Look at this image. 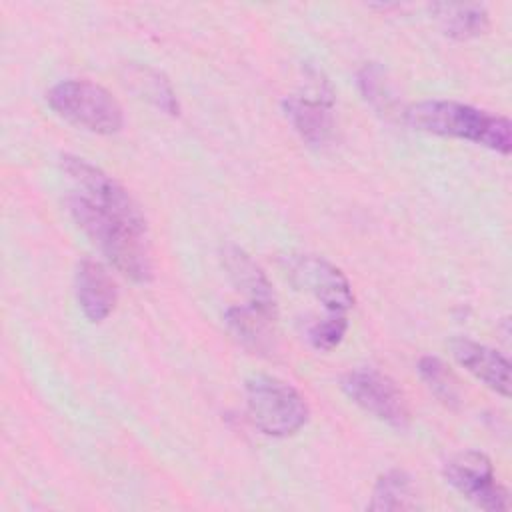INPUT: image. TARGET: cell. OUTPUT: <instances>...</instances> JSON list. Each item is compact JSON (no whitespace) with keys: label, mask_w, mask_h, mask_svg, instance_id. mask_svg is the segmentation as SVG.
Segmentation results:
<instances>
[{"label":"cell","mask_w":512,"mask_h":512,"mask_svg":"<svg viewBox=\"0 0 512 512\" xmlns=\"http://www.w3.org/2000/svg\"><path fill=\"white\" fill-rule=\"evenodd\" d=\"M370 510H412L418 508V496L412 478L404 470H390L376 480Z\"/></svg>","instance_id":"obj_14"},{"label":"cell","mask_w":512,"mask_h":512,"mask_svg":"<svg viewBox=\"0 0 512 512\" xmlns=\"http://www.w3.org/2000/svg\"><path fill=\"white\" fill-rule=\"evenodd\" d=\"M348 320L344 312H328V316L318 318L308 326V340L312 348L330 352L334 350L346 336Z\"/></svg>","instance_id":"obj_17"},{"label":"cell","mask_w":512,"mask_h":512,"mask_svg":"<svg viewBox=\"0 0 512 512\" xmlns=\"http://www.w3.org/2000/svg\"><path fill=\"white\" fill-rule=\"evenodd\" d=\"M290 282L312 294L328 312H344L354 306V292L344 272L316 254H294L286 258Z\"/></svg>","instance_id":"obj_6"},{"label":"cell","mask_w":512,"mask_h":512,"mask_svg":"<svg viewBox=\"0 0 512 512\" xmlns=\"http://www.w3.org/2000/svg\"><path fill=\"white\" fill-rule=\"evenodd\" d=\"M68 210L80 230L100 248L106 260L132 282H148L154 274L146 218H130L68 194Z\"/></svg>","instance_id":"obj_1"},{"label":"cell","mask_w":512,"mask_h":512,"mask_svg":"<svg viewBox=\"0 0 512 512\" xmlns=\"http://www.w3.org/2000/svg\"><path fill=\"white\" fill-rule=\"evenodd\" d=\"M46 98L58 116L88 132L116 134L124 126L120 102L90 80H62L48 90Z\"/></svg>","instance_id":"obj_4"},{"label":"cell","mask_w":512,"mask_h":512,"mask_svg":"<svg viewBox=\"0 0 512 512\" xmlns=\"http://www.w3.org/2000/svg\"><path fill=\"white\" fill-rule=\"evenodd\" d=\"M74 288L78 306L90 322H104L114 312L118 290L100 262L90 258L80 260L74 274Z\"/></svg>","instance_id":"obj_9"},{"label":"cell","mask_w":512,"mask_h":512,"mask_svg":"<svg viewBox=\"0 0 512 512\" xmlns=\"http://www.w3.org/2000/svg\"><path fill=\"white\" fill-rule=\"evenodd\" d=\"M340 386L354 404L380 422L398 430L408 428L410 408L406 396L390 376L376 368H356L342 376Z\"/></svg>","instance_id":"obj_5"},{"label":"cell","mask_w":512,"mask_h":512,"mask_svg":"<svg viewBox=\"0 0 512 512\" xmlns=\"http://www.w3.org/2000/svg\"><path fill=\"white\" fill-rule=\"evenodd\" d=\"M224 318L228 330L244 348L258 354L274 350V322L278 316L268 314L252 304H244L228 308Z\"/></svg>","instance_id":"obj_12"},{"label":"cell","mask_w":512,"mask_h":512,"mask_svg":"<svg viewBox=\"0 0 512 512\" xmlns=\"http://www.w3.org/2000/svg\"><path fill=\"white\" fill-rule=\"evenodd\" d=\"M126 82L134 88L136 94H140L142 98L152 102L162 112H166L170 116L178 114L180 106H178L176 94H174L170 82L160 72H156L148 66H130L128 74H126Z\"/></svg>","instance_id":"obj_15"},{"label":"cell","mask_w":512,"mask_h":512,"mask_svg":"<svg viewBox=\"0 0 512 512\" xmlns=\"http://www.w3.org/2000/svg\"><path fill=\"white\" fill-rule=\"evenodd\" d=\"M222 264L232 284L246 296L248 304L278 316V302L268 276L242 248L226 244L222 248Z\"/></svg>","instance_id":"obj_10"},{"label":"cell","mask_w":512,"mask_h":512,"mask_svg":"<svg viewBox=\"0 0 512 512\" xmlns=\"http://www.w3.org/2000/svg\"><path fill=\"white\" fill-rule=\"evenodd\" d=\"M284 114L310 146H322L332 138L334 116L330 90H320L316 94H294L284 102Z\"/></svg>","instance_id":"obj_8"},{"label":"cell","mask_w":512,"mask_h":512,"mask_svg":"<svg viewBox=\"0 0 512 512\" xmlns=\"http://www.w3.org/2000/svg\"><path fill=\"white\" fill-rule=\"evenodd\" d=\"M440 28L454 40H470L482 36L490 28V14L482 4H432Z\"/></svg>","instance_id":"obj_13"},{"label":"cell","mask_w":512,"mask_h":512,"mask_svg":"<svg viewBox=\"0 0 512 512\" xmlns=\"http://www.w3.org/2000/svg\"><path fill=\"white\" fill-rule=\"evenodd\" d=\"M446 482L482 510L500 512L510 508L508 490L496 482L490 458L478 450H466L444 464Z\"/></svg>","instance_id":"obj_7"},{"label":"cell","mask_w":512,"mask_h":512,"mask_svg":"<svg viewBox=\"0 0 512 512\" xmlns=\"http://www.w3.org/2000/svg\"><path fill=\"white\" fill-rule=\"evenodd\" d=\"M410 126L438 134L468 140L486 146L504 156L512 150V124L508 118L478 110L454 100H426L406 110Z\"/></svg>","instance_id":"obj_2"},{"label":"cell","mask_w":512,"mask_h":512,"mask_svg":"<svg viewBox=\"0 0 512 512\" xmlns=\"http://www.w3.org/2000/svg\"><path fill=\"white\" fill-rule=\"evenodd\" d=\"M246 408L254 426L266 436L286 438L306 426L310 408L304 396L288 382L258 374L246 380Z\"/></svg>","instance_id":"obj_3"},{"label":"cell","mask_w":512,"mask_h":512,"mask_svg":"<svg viewBox=\"0 0 512 512\" xmlns=\"http://www.w3.org/2000/svg\"><path fill=\"white\" fill-rule=\"evenodd\" d=\"M452 354L460 366L504 398L510 396V362L500 352L468 338H454Z\"/></svg>","instance_id":"obj_11"},{"label":"cell","mask_w":512,"mask_h":512,"mask_svg":"<svg viewBox=\"0 0 512 512\" xmlns=\"http://www.w3.org/2000/svg\"><path fill=\"white\" fill-rule=\"evenodd\" d=\"M420 378L426 382L430 392L448 408L460 406V386L454 372L436 356H424L418 362Z\"/></svg>","instance_id":"obj_16"}]
</instances>
